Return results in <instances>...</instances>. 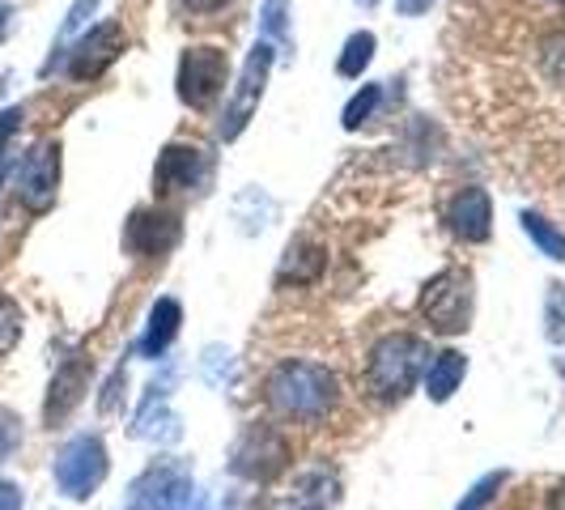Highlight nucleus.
<instances>
[{
    "label": "nucleus",
    "mask_w": 565,
    "mask_h": 510,
    "mask_svg": "<svg viewBox=\"0 0 565 510\" xmlns=\"http://www.w3.org/2000/svg\"><path fill=\"white\" fill-rule=\"evenodd\" d=\"M268 408L285 422H319L337 408V374L319 362H281L268 374Z\"/></svg>",
    "instance_id": "1"
},
{
    "label": "nucleus",
    "mask_w": 565,
    "mask_h": 510,
    "mask_svg": "<svg viewBox=\"0 0 565 510\" xmlns=\"http://www.w3.org/2000/svg\"><path fill=\"white\" fill-rule=\"evenodd\" d=\"M18 443H22V429H18V417H13L9 408H0V459H9V455L18 451Z\"/></svg>",
    "instance_id": "26"
},
{
    "label": "nucleus",
    "mask_w": 565,
    "mask_h": 510,
    "mask_svg": "<svg viewBox=\"0 0 565 510\" xmlns=\"http://www.w3.org/2000/svg\"><path fill=\"white\" fill-rule=\"evenodd\" d=\"M183 9H192V13H217V9H226L230 0H179Z\"/></svg>",
    "instance_id": "28"
},
{
    "label": "nucleus",
    "mask_w": 565,
    "mask_h": 510,
    "mask_svg": "<svg viewBox=\"0 0 565 510\" xmlns=\"http://www.w3.org/2000/svg\"><path fill=\"white\" fill-rule=\"evenodd\" d=\"M259 30L268 39L281 43V52H294V34H289V0H264L259 4Z\"/></svg>",
    "instance_id": "20"
},
{
    "label": "nucleus",
    "mask_w": 565,
    "mask_h": 510,
    "mask_svg": "<svg viewBox=\"0 0 565 510\" xmlns=\"http://www.w3.org/2000/svg\"><path fill=\"white\" fill-rule=\"evenodd\" d=\"M89 370H94V362L85 358V349H77L73 358H64V366L56 370V379H52V387H47V404H43V417L52 425L64 422V417L82 404L85 387H89Z\"/></svg>",
    "instance_id": "13"
},
{
    "label": "nucleus",
    "mask_w": 565,
    "mask_h": 510,
    "mask_svg": "<svg viewBox=\"0 0 565 510\" xmlns=\"http://www.w3.org/2000/svg\"><path fill=\"white\" fill-rule=\"evenodd\" d=\"M179 323H183L179 298H158L153 311H149V323H145L141 340H137V349H141L145 358H162L170 349V340L179 337Z\"/></svg>",
    "instance_id": "15"
},
{
    "label": "nucleus",
    "mask_w": 565,
    "mask_h": 510,
    "mask_svg": "<svg viewBox=\"0 0 565 510\" xmlns=\"http://www.w3.org/2000/svg\"><path fill=\"white\" fill-rule=\"evenodd\" d=\"M0 510H22V489L9 481H0Z\"/></svg>",
    "instance_id": "27"
},
{
    "label": "nucleus",
    "mask_w": 565,
    "mask_h": 510,
    "mask_svg": "<svg viewBox=\"0 0 565 510\" xmlns=\"http://www.w3.org/2000/svg\"><path fill=\"white\" fill-rule=\"evenodd\" d=\"M128 510H137V502H132V507H128Z\"/></svg>",
    "instance_id": "34"
},
{
    "label": "nucleus",
    "mask_w": 565,
    "mask_h": 510,
    "mask_svg": "<svg viewBox=\"0 0 565 510\" xmlns=\"http://www.w3.org/2000/svg\"><path fill=\"white\" fill-rule=\"evenodd\" d=\"M519 222H523V234H527L548 259H565V234L553 226V222H544L540 213H523Z\"/></svg>",
    "instance_id": "19"
},
{
    "label": "nucleus",
    "mask_w": 565,
    "mask_h": 510,
    "mask_svg": "<svg viewBox=\"0 0 565 510\" xmlns=\"http://www.w3.org/2000/svg\"><path fill=\"white\" fill-rule=\"evenodd\" d=\"M132 502L145 510H213L209 498L188 481V472L170 468V464L149 468V477H141L137 489H132Z\"/></svg>",
    "instance_id": "9"
},
{
    "label": "nucleus",
    "mask_w": 565,
    "mask_h": 510,
    "mask_svg": "<svg viewBox=\"0 0 565 510\" xmlns=\"http://www.w3.org/2000/svg\"><path fill=\"white\" fill-rule=\"evenodd\" d=\"M548 510H565V481L553 485V493H548Z\"/></svg>",
    "instance_id": "31"
},
{
    "label": "nucleus",
    "mask_w": 565,
    "mask_h": 510,
    "mask_svg": "<svg viewBox=\"0 0 565 510\" xmlns=\"http://www.w3.org/2000/svg\"><path fill=\"white\" fill-rule=\"evenodd\" d=\"M124 47H128L124 22H98V26H89L82 39L73 43V52H64V56H68L64 73H68L73 82H94V77H103L115 60H119Z\"/></svg>",
    "instance_id": "7"
},
{
    "label": "nucleus",
    "mask_w": 565,
    "mask_h": 510,
    "mask_svg": "<svg viewBox=\"0 0 565 510\" xmlns=\"http://www.w3.org/2000/svg\"><path fill=\"white\" fill-rule=\"evenodd\" d=\"M557 4H565V0H557Z\"/></svg>",
    "instance_id": "36"
},
{
    "label": "nucleus",
    "mask_w": 565,
    "mask_h": 510,
    "mask_svg": "<svg viewBox=\"0 0 565 510\" xmlns=\"http://www.w3.org/2000/svg\"><path fill=\"white\" fill-rule=\"evenodd\" d=\"M107 468H111V459H107L103 438H98V434H77V438H68V443L60 447L56 464H52V477H56L64 498L85 502L98 485L107 481Z\"/></svg>",
    "instance_id": "3"
},
{
    "label": "nucleus",
    "mask_w": 565,
    "mask_h": 510,
    "mask_svg": "<svg viewBox=\"0 0 565 510\" xmlns=\"http://www.w3.org/2000/svg\"><path fill=\"white\" fill-rule=\"evenodd\" d=\"M422 315L429 319V328L443 332V337L463 332L468 319H472V273H463V268H443L434 281H425Z\"/></svg>",
    "instance_id": "4"
},
{
    "label": "nucleus",
    "mask_w": 565,
    "mask_h": 510,
    "mask_svg": "<svg viewBox=\"0 0 565 510\" xmlns=\"http://www.w3.org/2000/svg\"><path fill=\"white\" fill-rule=\"evenodd\" d=\"M18 340H22V307H18L9 294H0V358H4Z\"/></svg>",
    "instance_id": "22"
},
{
    "label": "nucleus",
    "mask_w": 565,
    "mask_h": 510,
    "mask_svg": "<svg viewBox=\"0 0 565 510\" xmlns=\"http://www.w3.org/2000/svg\"><path fill=\"white\" fill-rule=\"evenodd\" d=\"M209 174H213V162H209V153H204L200 145L174 141L162 149V158H158V167H153V188H158L162 196L200 192V188L209 183Z\"/></svg>",
    "instance_id": "11"
},
{
    "label": "nucleus",
    "mask_w": 565,
    "mask_h": 510,
    "mask_svg": "<svg viewBox=\"0 0 565 510\" xmlns=\"http://www.w3.org/2000/svg\"><path fill=\"white\" fill-rule=\"evenodd\" d=\"M230 464H234V472L247 477V481H273L285 464H289V443H285L273 425L255 422L252 429L238 438Z\"/></svg>",
    "instance_id": "10"
},
{
    "label": "nucleus",
    "mask_w": 565,
    "mask_h": 510,
    "mask_svg": "<svg viewBox=\"0 0 565 510\" xmlns=\"http://www.w3.org/2000/svg\"><path fill=\"white\" fill-rule=\"evenodd\" d=\"M370 60H374V34H370V30H358V34H349V43H344V52H340L337 73L340 77H362L370 68Z\"/></svg>",
    "instance_id": "18"
},
{
    "label": "nucleus",
    "mask_w": 565,
    "mask_h": 510,
    "mask_svg": "<svg viewBox=\"0 0 565 510\" xmlns=\"http://www.w3.org/2000/svg\"><path fill=\"white\" fill-rule=\"evenodd\" d=\"M13 192L26 204L30 213H47L56 204L60 192V145L43 141L34 145L26 158L18 162V174H13Z\"/></svg>",
    "instance_id": "8"
},
{
    "label": "nucleus",
    "mask_w": 565,
    "mask_h": 510,
    "mask_svg": "<svg viewBox=\"0 0 565 510\" xmlns=\"http://www.w3.org/2000/svg\"><path fill=\"white\" fill-rule=\"evenodd\" d=\"M179 243V217L174 213H158V209H137L128 217V230H124V247L132 255H167L170 247Z\"/></svg>",
    "instance_id": "12"
},
{
    "label": "nucleus",
    "mask_w": 565,
    "mask_h": 510,
    "mask_svg": "<svg viewBox=\"0 0 565 510\" xmlns=\"http://www.w3.org/2000/svg\"><path fill=\"white\" fill-rule=\"evenodd\" d=\"M226 52L213 47V43H200V47H188L183 60H179V103L192 107V111H209L226 85Z\"/></svg>",
    "instance_id": "5"
},
{
    "label": "nucleus",
    "mask_w": 565,
    "mask_h": 510,
    "mask_svg": "<svg viewBox=\"0 0 565 510\" xmlns=\"http://www.w3.org/2000/svg\"><path fill=\"white\" fill-rule=\"evenodd\" d=\"M429 4L434 0H396V9L404 18H422V13H429Z\"/></svg>",
    "instance_id": "29"
},
{
    "label": "nucleus",
    "mask_w": 565,
    "mask_h": 510,
    "mask_svg": "<svg viewBox=\"0 0 565 510\" xmlns=\"http://www.w3.org/2000/svg\"><path fill=\"white\" fill-rule=\"evenodd\" d=\"M273 60H277V52H273L268 43H255L252 47V56H247L243 73H238V85H234V94H230L226 111H222V124H217L222 141L243 137V128L252 124L255 107H259V98H264V85H268V73H273Z\"/></svg>",
    "instance_id": "6"
},
{
    "label": "nucleus",
    "mask_w": 565,
    "mask_h": 510,
    "mask_svg": "<svg viewBox=\"0 0 565 510\" xmlns=\"http://www.w3.org/2000/svg\"><path fill=\"white\" fill-rule=\"evenodd\" d=\"M447 226H451L455 238L463 243H484L489 230H493V204H489V192L484 188H459L447 204Z\"/></svg>",
    "instance_id": "14"
},
{
    "label": "nucleus",
    "mask_w": 565,
    "mask_h": 510,
    "mask_svg": "<svg viewBox=\"0 0 565 510\" xmlns=\"http://www.w3.org/2000/svg\"><path fill=\"white\" fill-rule=\"evenodd\" d=\"M94 9H98V0H77V4H73V9H68V22H64V26H60V34H56V47H52V52H64V43H68V39H73V34H77V30L85 26V18H89V13H94ZM52 56V60H56ZM52 60H47V64H52ZM47 64H43V68H47Z\"/></svg>",
    "instance_id": "24"
},
{
    "label": "nucleus",
    "mask_w": 565,
    "mask_h": 510,
    "mask_svg": "<svg viewBox=\"0 0 565 510\" xmlns=\"http://www.w3.org/2000/svg\"><path fill=\"white\" fill-rule=\"evenodd\" d=\"M502 485H507V472H489V477H481V481L463 493V502L455 510H489V502L502 493Z\"/></svg>",
    "instance_id": "23"
},
{
    "label": "nucleus",
    "mask_w": 565,
    "mask_h": 510,
    "mask_svg": "<svg viewBox=\"0 0 565 510\" xmlns=\"http://www.w3.org/2000/svg\"><path fill=\"white\" fill-rule=\"evenodd\" d=\"M429 358V344L422 337H408V332H392L370 349L366 362V383L379 400H404L425 370Z\"/></svg>",
    "instance_id": "2"
},
{
    "label": "nucleus",
    "mask_w": 565,
    "mask_h": 510,
    "mask_svg": "<svg viewBox=\"0 0 565 510\" xmlns=\"http://www.w3.org/2000/svg\"><path fill=\"white\" fill-rule=\"evenodd\" d=\"M562 374H565V362H562Z\"/></svg>",
    "instance_id": "35"
},
{
    "label": "nucleus",
    "mask_w": 565,
    "mask_h": 510,
    "mask_svg": "<svg viewBox=\"0 0 565 510\" xmlns=\"http://www.w3.org/2000/svg\"><path fill=\"white\" fill-rule=\"evenodd\" d=\"M544 319H548V337L562 340L565 337V289L562 285H548V311H544Z\"/></svg>",
    "instance_id": "25"
},
{
    "label": "nucleus",
    "mask_w": 565,
    "mask_h": 510,
    "mask_svg": "<svg viewBox=\"0 0 565 510\" xmlns=\"http://www.w3.org/2000/svg\"><path fill=\"white\" fill-rule=\"evenodd\" d=\"M323 264H328V255L319 252L315 243H289V252H285L281 268H277V281L281 285H307L315 281L319 273H323Z\"/></svg>",
    "instance_id": "17"
},
{
    "label": "nucleus",
    "mask_w": 565,
    "mask_h": 510,
    "mask_svg": "<svg viewBox=\"0 0 565 510\" xmlns=\"http://www.w3.org/2000/svg\"><path fill=\"white\" fill-rule=\"evenodd\" d=\"M463 374H468V358H463L459 349H443V353L429 362V370H425V396L434 400V404H447V400L459 392Z\"/></svg>",
    "instance_id": "16"
},
{
    "label": "nucleus",
    "mask_w": 565,
    "mask_h": 510,
    "mask_svg": "<svg viewBox=\"0 0 565 510\" xmlns=\"http://www.w3.org/2000/svg\"><path fill=\"white\" fill-rule=\"evenodd\" d=\"M298 510H319V507H298Z\"/></svg>",
    "instance_id": "33"
},
{
    "label": "nucleus",
    "mask_w": 565,
    "mask_h": 510,
    "mask_svg": "<svg viewBox=\"0 0 565 510\" xmlns=\"http://www.w3.org/2000/svg\"><path fill=\"white\" fill-rule=\"evenodd\" d=\"M358 4H366V9H370V4H379V0H358Z\"/></svg>",
    "instance_id": "32"
},
{
    "label": "nucleus",
    "mask_w": 565,
    "mask_h": 510,
    "mask_svg": "<svg viewBox=\"0 0 565 510\" xmlns=\"http://www.w3.org/2000/svg\"><path fill=\"white\" fill-rule=\"evenodd\" d=\"M9 18H13V4L0 0V43H4V34H9Z\"/></svg>",
    "instance_id": "30"
},
{
    "label": "nucleus",
    "mask_w": 565,
    "mask_h": 510,
    "mask_svg": "<svg viewBox=\"0 0 565 510\" xmlns=\"http://www.w3.org/2000/svg\"><path fill=\"white\" fill-rule=\"evenodd\" d=\"M379 103H383V85H362V94H353L349 107H344V128H349V132L362 128L370 115L379 111Z\"/></svg>",
    "instance_id": "21"
}]
</instances>
